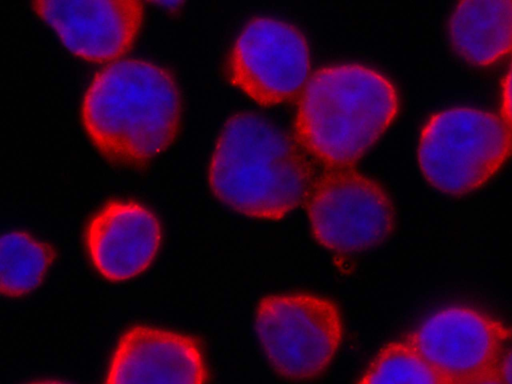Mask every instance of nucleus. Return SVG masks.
Here are the masks:
<instances>
[{"mask_svg": "<svg viewBox=\"0 0 512 384\" xmlns=\"http://www.w3.org/2000/svg\"><path fill=\"white\" fill-rule=\"evenodd\" d=\"M214 196L247 217L278 220L310 189V170L291 140L252 113L232 116L217 139L208 169Z\"/></svg>", "mask_w": 512, "mask_h": 384, "instance_id": "f03ea898", "label": "nucleus"}, {"mask_svg": "<svg viewBox=\"0 0 512 384\" xmlns=\"http://www.w3.org/2000/svg\"><path fill=\"white\" fill-rule=\"evenodd\" d=\"M254 327L272 368L291 380L319 376L333 360L343 337L336 305L310 293L264 297L257 305Z\"/></svg>", "mask_w": 512, "mask_h": 384, "instance_id": "39448f33", "label": "nucleus"}, {"mask_svg": "<svg viewBox=\"0 0 512 384\" xmlns=\"http://www.w3.org/2000/svg\"><path fill=\"white\" fill-rule=\"evenodd\" d=\"M200 348L173 331L135 326L119 340L105 384H205Z\"/></svg>", "mask_w": 512, "mask_h": 384, "instance_id": "9b49d317", "label": "nucleus"}, {"mask_svg": "<svg viewBox=\"0 0 512 384\" xmlns=\"http://www.w3.org/2000/svg\"><path fill=\"white\" fill-rule=\"evenodd\" d=\"M306 210L312 234L327 250L355 254L378 246L393 231L390 198L374 180L351 169H333L311 184Z\"/></svg>", "mask_w": 512, "mask_h": 384, "instance_id": "423d86ee", "label": "nucleus"}, {"mask_svg": "<svg viewBox=\"0 0 512 384\" xmlns=\"http://www.w3.org/2000/svg\"><path fill=\"white\" fill-rule=\"evenodd\" d=\"M406 339L448 384H467L494 372L512 344V327L453 305L431 314Z\"/></svg>", "mask_w": 512, "mask_h": 384, "instance_id": "0eeeda50", "label": "nucleus"}, {"mask_svg": "<svg viewBox=\"0 0 512 384\" xmlns=\"http://www.w3.org/2000/svg\"><path fill=\"white\" fill-rule=\"evenodd\" d=\"M358 384H448L407 340L387 343Z\"/></svg>", "mask_w": 512, "mask_h": 384, "instance_id": "4468645a", "label": "nucleus"}, {"mask_svg": "<svg viewBox=\"0 0 512 384\" xmlns=\"http://www.w3.org/2000/svg\"><path fill=\"white\" fill-rule=\"evenodd\" d=\"M467 384H503L501 380L498 378L495 372H492L486 376H483L475 381H472Z\"/></svg>", "mask_w": 512, "mask_h": 384, "instance_id": "f3484780", "label": "nucleus"}, {"mask_svg": "<svg viewBox=\"0 0 512 384\" xmlns=\"http://www.w3.org/2000/svg\"><path fill=\"white\" fill-rule=\"evenodd\" d=\"M448 34L468 62H497L512 52V0L459 2L450 15Z\"/></svg>", "mask_w": 512, "mask_h": 384, "instance_id": "f8f14e48", "label": "nucleus"}, {"mask_svg": "<svg viewBox=\"0 0 512 384\" xmlns=\"http://www.w3.org/2000/svg\"><path fill=\"white\" fill-rule=\"evenodd\" d=\"M161 228L145 206L114 200L90 220L85 242L92 264L102 277L122 282L145 271L155 258Z\"/></svg>", "mask_w": 512, "mask_h": 384, "instance_id": "9d476101", "label": "nucleus"}, {"mask_svg": "<svg viewBox=\"0 0 512 384\" xmlns=\"http://www.w3.org/2000/svg\"><path fill=\"white\" fill-rule=\"evenodd\" d=\"M53 260L45 243L22 231H9L1 238V291L19 297L34 290L44 279Z\"/></svg>", "mask_w": 512, "mask_h": 384, "instance_id": "ddd939ff", "label": "nucleus"}, {"mask_svg": "<svg viewBox=\"0 0 512 384\" xmlns=\"http://www.w3.org/2000/svg\"><path fill=\"white\" fill-rule=\"evenodd\" d=\"M180 97L164 68L140 59L117 60L89 85L81 107L84 129L109 160L145 165L175 140Z\"/></svg>", "mask_w": 512, "mask_h": 384, "instance_id": "f257e3e1", "label": "nucleus"}, {"mask_svg": "<svg viewBox=\"0 0 512 384\" xmlns=\"http://www.w3.org/2000/svg\"><path fill=\"white\" fill-rule=\"evenodd\" d=\"M512 152V134L501 116L452 108L424 126L418 162L425 179L451 195L470 193L485 184Z\"/></svg>", "mask_w": 512, "mask_h": 384, "instance_id": "20e7f679", "label": "nucleus"}, {"mask_svg": "<svg viewBox=\"0 0 512 384\" xmlns=\"http://www.w3.org/2000/svg\"><path fill=\"white\" fill-rule=\"evenodd\" d=\"M32 6L68 50L99 63L130 50L144 17L140 1H37Z\"/></svg>", "mask_w": 512, "mask_h": 384, "instance_id": "1a4fd4ad", "label": "nucleus"}, {"mask_svg": "<svg viewBox=\"0 0 512 384\" xmlns=\"http://www.w3.org/2000/svg\"><path fill=\"white\" fill-rule=\"evenodd\" d=\"M309 51L303 36L281 20L258 17L238 36L229 57L232 84L263 106L294 98L306 85Z\"/></svg>", "mask_w": 512, "mask_h": 384, "instance_id": "6e6552de", "label": "nucleus"}, {"mask_svg": "<svg viewBox=\"0 0 512 384\" xmlns=\"http://www.w3.org/2000/svg\"><path fill=\"white\" fill-rule=\"evenodd\" d=\"M494 372L503 384H512V344L500 357Z\"/></svg>", "mask_w": 512, "mask_h": 384, "instance_id": "dca6fc26", "label": "nucleus"}, {"mask_svg": "<svg viewBox=\"0 0 512 384\" xmlns=\"http://www.w3.org/2000/svg\"><path fill=\"white\" fill-rule=\"evenodd\" d=\"M28 384H68V383L48 380V381H36V382L28 383Z\"/></svg>", "mask_w": 512, "mask_h": 384, "instance_id": "a211bd4d", "label": "nucleus"}, {"mask_svg": "<svg viewBox=\"0 0 512 384\" xmlns=\"http://www.w3.org/2000/svg\"><path fill=\"white\" fill-rule=\"evenodd\" d=\"M501 118L512 134V62L503 81Z\"/></svg>", "mask_w": 512, "mask_h": 384, "instance_id": "2eb2a0df", "label": "nucleus"}, {"mask_svg": "<svg viewBox=\"0 0 512 384\" xmlns=\"http://www.w3.org/2000/svg\"><path fill=\"white\" fill-rule=\"evenodd\" d=\"M397 111V92L386 76L359 64L329 65L303 88L296 136L319 162L343 169L377 142Z\"/></svg>", "mask_w": 512, "mask_h": 384, "instance_id": "7ed1b4c3", "label": "nucleus"}]
</instances>
